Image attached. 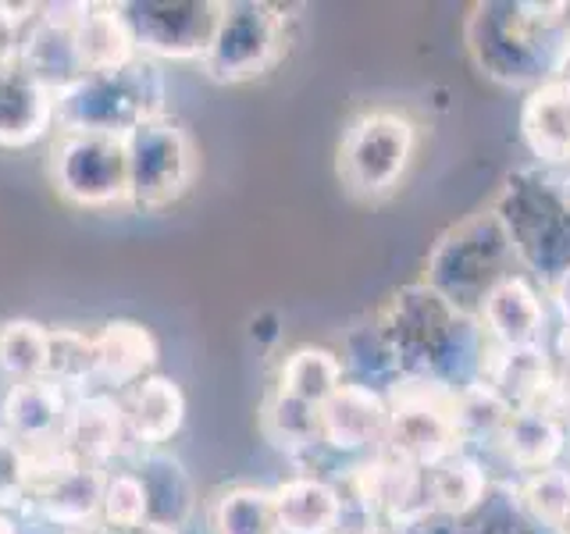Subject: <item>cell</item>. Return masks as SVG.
<instances>
[{"instance_id":"obj_1","label":"cell","mask_w":570,"mask_h":534,"mask_svg":"<svg viewBox=\"0 0 570 534\" xmlns=\"http://www.w3.org/2000/svg\"><path fill=\"white\" fill-rule=\"evenodd\" d=\"M367 317L389 346L400 382L432 385L453 396L481 385L492 349L489 338L478 317L456 310L432 285H400Z\"/></svg>"},{"instance_id":"obj_2","label":"cell","mask_w":570,"mask_h":534,"mask_svg":"<svg viewBox=\"0 0 570 534\" xmlns=\"http://www.w3.org/2000/svg\"><path fill=\"white\" fill-rule=\"evenodd\" d=\"M463 47L489 82L528 93L570 71V0H481Z\"/></svg>"},{"instance_id":"obj_3","label":"cell","mask_w":570,"mask_h":534,"mask_svg":"<svg viewBox=\"0 0 570 534\" xmlns=\"http://www.w3.org/2000/svg\"><path fill=\"white\" fill-rule=\"evenodd\" d=\"M489 207L503 221L521 271L549 296L570 275V196L560 175L513 168Z\"/></svg>"},{"instance_id":"obj_4","label":"cell","mask_w":570,"mask_h":534,"mask_svg":"<svg viewBox=\"0 0 570 534\" xmlns=\"http://www.w3.org/2000/svg\"><path fill=\"white\" fill-rule=\"evenodd\" d=\"M168 115V71L136 53L132 61L89 71L58 93V132L132 136L147 121Z\"/></svg>"},{"instance_id":"obj_5","label":"cell","mask_w":570,"mask_h":534,"mask_svg":"<svg viewBox=\"0 0 570 534\" xmlns=\"http://www.w3.org/2000/svg\"><path fill=\"white\" fill-rule=\"evenodd\" d=\"M521 271L503 221L492 207L468 214L435 239L432 254L424 257V285L450 299L456 310L478 317L481 303L499 281Z\"/></svg>"},{"instance_id":"obj_6","label":"cell","mask_w":570,"mask_h":534,"mask_svg":"<svg viewBox=\"0 0 570 534\" xmlns=\"http://www.w3.org/2000/svg\"><path fill=\"white\" fill-rule=\"evenodd\" d=\"M417 139V121L396 107H371V111L356 115L335 147L338 182L356 200H389L414 165Z\"/></svg>"},{"instance_id":"obj_7","label":"cell","mask_w":570,"mask_h":534,"mask_svg":"<svg viewBox=\"0 0 570 534\" xmlns=\"http://www.w3.org/2000/svg\"><path fill=\"white\" fill-rule=\"evenodd\" d=\"M293 14L282 4L264 0H222V22L210 50L204 53V76L218 86L257 82L282 65L289 53Z\"/></svg>"},{"instance_id":"obj_8","label":"cell","mask_w":570,"mask_h":534,"mask_svg":"<svg viewBox=\"0 0 570 534\" xmlns=\"http://www.w3.org/2000/svg\"><path fill=\"white\" fill-rule=\"evenodd\" d=\"M125 154H129V210L136 214L168 210L200 175L196 139L171 115H160L125 136Z\"/></svg>"},{"instance_id":"obj_9","label":"cell","mask_w":570,"mask_h":534,"mask_svg":"<svg viewBox=\"0 0 570 534\" xmlns=\"http://www.w3.org/2000/svg\"><path fill=\"white\" fill-rule=\"evenodd\" d=\"M47 175L53 192L79 210L129 207V154L118 136L53 132Z\"/></svg>"},{"instance_id":"obj_10","label":"cell","mask_w":570,"mask_h":534,"mask_svg":"<svg viewBox=\"0 0 570 534\" xmlns=\"http://www.w3.org/2000/svg\"><path fill=\"white\" fill-rule=\"evenodd\" d=\"M115 8L136 53L157 65L204 61L222 22V0H125Z\"/></svg>"},{"instance_id":"obj_11","label":"cell","mask_w":570,"mask_h":534,"mask_svg":"<svg viewBox=\"0 0 570 534\" xmlns=\"http://www.w3.org/2000/svg\"><path fill=\"white\" fill-rule=\"evenodd\" d=\"M29 456H32V471H29V495L22 506L29 516H40L43 524L61 527L65 534L100 521L107 471L76 459L68 449H61V442L29 449Z\"/></svg>"},{"instance_id":"obj_12","label":"cell","mask_w":570,"mask_h":534,"mask_svg":"<svg viewBox=\"0 0 570 534\" xmlns=\"http://www.w3.org/2000/svg\"><path fill=\"white\" fill-rule=\"evenodd\" d=\"M453 399H456L453 392L400 382L389 392L392 417H389L382 453L396 456L417 471H428L432 463L456 453L460 435H456Z\"/></svg>"},{"instance_id":"obj_13","label":"cell","mask_w":570,"mask_h":534,"mask_svg":"<svg viewBox=\"0 0 570 534\" xmlns=\"http://www.w3.org/2000/svg\"><path fill=\"white\" fill-rule=\"evenodd\" d=\"M82 4H43L18 32L14 61L53 97L89 76L82 40H79Z\"/></svg>"},{"instance_id":"obj_14","label":"cell","mask_w":570,"mask_h":534,"mask_svg":"<svg viewBox=\"0 0 570 534\" xmlns=\"http://www.w3.org/2000/svg\"><path fill=\"white\" fill-rule=\"evenodd\" d=\"M389 417H392V403L385 392L346 378L317 406L321 445H325V453L332 459H343L346 467L350 463H361L385 445Z\"/></svg>"},{"instance_id":"obj_15","label":"cell","mask_w":570,"mask_h":534,"mask_svg":"<svg viewBox=\"0 0 570 534\" xmlns=\"http://www.w3.org/2000/svg\"><path fill=\"white\" fill-rule=\"evenodd\" d=\"M58 442H61V449H68L76 459L100 471H111L136 453L129 438V424H125L121 399L115 392H104V388L82 392V396L71 399Z\"/></svg>"},{"instance_id":"obj_16","label":"cell","mask_w":570,"mask_h":534,"mask_svg":"<svg viewBox=\"0 0 570 534\" xmlns=\"http://www.w3.org/2000/svg\"><path fill=\"white\" fill-rule=\"evenodd\" d=\"M478 325L492 349L549 346V296L524 271H517L485 296L478 310Z\"/></svg>"},{"instance_id":"obj_17","label":"cell","mask_w":570,"mask_h":534,"mask_svg":"<svg viewBox=\"0 0 570 534\" xmlns=\"http://www.w3.org/2000/svg\"><path fill=\"white\" fill-rule=\"evenodd\" d=\"M125 463L136 471L147 492V531L186 534L200 513V492L186 463L168 449H136Z\"/></svg>"},{"instance_id":"obj_18","label":"cell","mask_w":570,"mask_h":534,"mask_svg":"<svg viewBox=\"0 0 570 534\" xmlns=\"http://www.w3.org/2000/svg\"><path fill=\"white\" fill-rule=\"evenodd\" d=\"M517 132L534 157V168L552 175L570 171V71L528 89L517 115Z\"/></svg>"},{"instance_id":"obj_19","label":"cell","mask_w":570,"mask_h":534,"mask_svg":"<svg viewBox=\"0 0 570 534\" xmlns=\"http://www.w3.org/2000/svg\"><path fill=\"white\" fill-rule=\"evenodd\" d=\"M58 132V97L14 58L0 65V150H29Z\"/></svg>"},{"instance_id":"obj_20","label":"cell","mask_w":570,"mask_h":534,"mask_svg":"<svg viewBox=\"0 0 570 534\" xmlns=\"http://www.w3.org/2000/svg\"><path fill=\"white\" fill-rule=\"evenodd\" d=\"M125 424H129L132 449H165L186 424V392L168 374H147L142 382L121 392Z\"/></svg>"},{"instance_id":"obj_21","label":"cell","mask_w":570,"mask_h":534,"mask_svg":"<svg viewBox=\"0 0 570 534\" xmlns=\"http://www.w3.org/2000/svg\"><path fill=\"white\" fill-rule=\"evenodd\" d=\"M282 534H338L346 531V495L335 477L293 474L272 488Z\"/></svg>"},{"instance_id":"obj_22","label":"cell","mask_w":570,"mask_h":534,"mask_svg":"<svg viewBox=\"0 0 570 534\" xmlns=\"http://www.w3.org/2000/svg\"><path fill=\"white\" fill-rule=\"evenodd\" d=\"M97 346V385L104 392L121 396L125 388H132L147 374L157 370L160 346L157 335L132 317H111L94 332Z\"/></svg>"},{"instance_id":"obj_23","label":"cell","mask_w":570,"mask_h":534,"mask_svg":"<svg viewBox=\"0 0 570 534\" xmlns=\"http://www.w3.org/2000/svg\"><path fill=\"white\" fill-rule=\"evenodd\" d=\"M71 399L76 396L50 378L14 382L8 385L4 399H0V427H8L26 449L53 445L61 438Z\"/></svg>"},{"instance_id":"obj_24","label":"cell","mask_w":570,"mask_h":534,"mask_svg":"<svg viewBox=\"0 0 570 534\" xmlns=\"http://www.w3.org/2000/svg\"><path fill=\"white\" fill-rule=\"evenodd\" d=\"M424 477V506L432 516H442V521H468V516L485 503L489 492L495 488L489 467L481 463L474 453H450L445 459L432 463L428 471H421Z\"/></svg>"},{"instance_id":"obj_25","label":"cell","mask_w":570,"mask_h":534,"mask_svg":"<svg viewBox=\"0 0 570 534\" xmlns=\"http://www.w3.org/2000/svg\"><path fill=\"white\" fill-rule=\"evenodd\" d=\"M343 382H346V367H343L338 349L296 346L293 353L282 356L272 388L278 392V396H289L296 403H307L317 409Z\"/></svg>"},{"instance_id":"obj_26","label":"cell","mask_w":570,"mask_h":534,"mask_svg":"<svg viewBox=\"0 0 570 534\" xmlns=\"http://www.w3.org/2000/svg\"><path fill=\"white\" fill-rule=\"evenodd\" d=\"M210 534H282L275 495L261 485H225L207 506Z\"/></svg>"},{"instance_id":"obj_27","label":"cell","mask_w":570,"mask_h":534,"mask_svg":"<svg viewBox=\"0 0 570 534\" xmlns=\"http://www.w3.org/2000/svg\"><path fill=\"white\" fill-rule=\"evenodd\" d=\"M261 432L293 463H303L321 449L317 409L307 403H296L289 396H278L275 388L267 392V399L261 406Z\"/></svg>"},{"instance_id":"obj_28","label":"cell","mask_w":570,"mask_h":534,"mask_svg":"<svg viewBox=\"0 0 570 534\" xmlns=\"http://www.w3.org/2000/svg\"><path fill=\"white\" fill-rule=\"evenodd\" d=\"M510 495L534 527L546 534H570V463L513 481Z\"/></svg>"},{"instance_id":"obj_29","label":"cell","mask_w":570,"mask_h":534,"mask_svg":"<svg viewBox=\"0 0 570 534\" xmlns=\"http://www.w3.org/2000/svg\"><path fill=\"white\" fill-rule=\"evenodd\" d=\"M47 378L68 388L71 396L97 388V346L94 332L53 325L50 328V353H47Z\"/></svg>"},{"instance_id":"obj_30","label":"cell","mask_w":570,"mask_h":534,"mask_svg":"<svg viewBox=\"0 0 570 534\" xmlns=\"http://www.w3.org/2000/svg\"><path fill=\"white\" fill-rule=\"evenodd\" d=\"M50 325L32 317H11L0 325V374L14 382L47 378Z\"/></svg>"},{"instance_id":"obj_31","label":"cell","mask_w":570,"mask_h":534,"mask_svg":"<svg viewBox=\"0 0 570 534\" xmlns=\"http://www.w3.org/2000/svg\"><path fill=\"white\" fill-rule=\"evenodd\" d=\"M79 40H82V53H86L89 71L115 68V65H125V61L136 58L129 29H125L115 4H82Z\"/></svg>"},{"instance_id":"obj_32","label":"cell","mask_w":570,"mask_h":534,"mask_svg":"<svg viewBox=\"0 0 570 534\" xmlns=\"http://www.w3.org/2000/svg\"><path fill=\"white\" fill-rule=\"evenodd\" d=\"M100 521L111 527H125V531L147 527V492H142V481L136 477L129 463H118V467L107 471Z\"/></svg>"},{"instance_id":"obj_33","label":"cell","mask_w":570,"mask_h":534,"mask_svg":"<svg viewBox=\"0 0 570 534\" xmlns=\"http://www.w3.org/2000/svg\"><path fill=\"white\" fill-rule=\"evenodd\" d=\"M32 456L8 427H0V510L14 513L26 506Z\"/></svg>"},{"instance_id":"obj_34","label":"cell","mask_w":570,"mask_h":534,"mask_svg":"<svg viewBox=\"0 0 570 534\" xmlns=\"http://www.w3.org/2000/svg\"><path fill=\"white\" fill-rule=\"evenodd\" d=\"M36 4H22V8H11V4H0V65L14 58V47H18V32L32 18Z\"/></svg>"},{"instance_id":"obj_35","label":"cell","mask_w":570,"mask_h":534,"mask_svg":"<svg viewBox=\"0 0 570 534\" xmlns=\"http://www.w3.org/2000/svg\"><path fill=\"white\" fill-rule=\"evenodd\" d=\"M249 338H254L257 346L272 349L278 338H282V320H278V314L275 310H261L254 320H249Z\"/></svg>"},{"instance_id":"obj_36","label":"cell","mask_w":570,"mask_h":534,"mask_svg":"<svg viewBox=\"0 0 570 534\" xmlns=\"http://www.w3.org/2000/svg\"><path fill=\"white\" fill-rule=\"evenodd\" d=\"M68 534H154V531H147V527H139V531H125V527H111V524L97 521V524H86V527L68 531Z\"/></svg>"},{"instance_id":"obj_37","label":"cell","mask_w":570,"mask_h":534,"mask_svg":"<svg viewBox=\"0 0 570 534\" xmlns=\"http://www.w3.org/2000/svg\"><path fill=\"white\" fill-rule=\"evenodd\" d=\"M0 534H18V521L4 510H0Z\"/></svg>"},{"instance_id":"obj_38","label":"cell","mask_w":570,"mask_h":534,"mask_svg":"<svg viewBox=\"0 0 570 534\" xmlns=\"http://www.w3.org/2000/svg\"><path fill=\"white\" fill-rule=\"evenodd\" d=\"M338 534H379V531H371V527H346V531H338Z\"/></svg>"}]
</instances>
